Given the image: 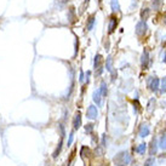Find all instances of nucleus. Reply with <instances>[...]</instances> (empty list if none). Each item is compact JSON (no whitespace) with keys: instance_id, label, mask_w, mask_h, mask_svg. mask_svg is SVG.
Segmentation results:
<instances>
[{"instance_id":"nucleus-1","label":"nucleus","mask_w":166,"mask_h":166,"mask_svg":"<svg viewBox=\"0 0 166 166\" xmlns=\"http://www.w3.org/2000/svg\"><path fill=\"white\" fill-rule=\"evenodd\" d=\"M114 164L116 166H126L130 164V161H131V156L127 152H121V153L116 154V156L113 159Z\"/></svg>"},{"instance_id":"nucleus-2","label":"nucleus","mask_w":166,"mask_h":166,"mask_svg":"<svg viewBox=\"0 0 166 166\" xmlns=\"http://www.w3.org/2000/svg\"><path fill=\"white\" fill-rule=\"evenodd\" d=\"M147 85L152 91H158L160 87V80L156 77H149L147 80Z\"/></svg>"},{"instance_id":"nucleus-3","label":"nucleus","mask_w":166,"mask_h":166,"mask_svg":"<svg viewBox=\"0 0 166 166\" xmlns=\"http://www.w3.org/2000/svg\"><path fill=\"white\" fill-rule=\"evenodd\" d=\"M147 30H148V26L146 21H140L136 24V34L138 37H143L147 33Z\"/></svg>"},{"instance_id":"nucleus-4","label":"nucleus","mask_w":166,"mask_h":166,"mask_svg":"<svg viewBox=\"0 0 166 166\" xmlns=\"http://www.w3.org/2000/svg\"><path fill=\"white\" fill-rule=\"evenodd\" d=\"M95 70H96V74L97 75H101L103 68H102V56L98 53L95 57Z\"/></svg>"},{"instance_id":"nucleus-5","label":"nucleus","mask_w":166,"mask_h":166,"mask_svg":"<svg viewBox=\"0 0 166 166\" xmlns=\"http://www.w3.org/2000/svg\"><path fill=\"white\" fill-rule=\"evenodd\" d=\"M118 23H119L118 17H115V16H110L109 22H108V32H109V33H113L114 30L116 29V27H118Z\"/></svg>"},{"instance_id":"nucleus-6","label":"nucleus","mask_w":166,"mask_h":166,"mask_svg":"<svg viewBox=\"0 0 166 166\" xmlns=\"http://www.w3.org/2000/svg\"><path fill=\"white\" fill-rule=\"evenodd\" d=\"M86 115H87V118H89V119H91V120L96 119L97 116H98V110H97V108H96V107L93 106V104L89 106L87 112H86Z\"/></svg>"},{"instance_id":"nucleus-7","label":"nucleus","mask_w":166,"mask_h":166,"mask_svg":"<svg viewBox=\"0 0 166 166\" xmlns=\"http://www.w3.org/2000/svg\"><path fill=\"white\" fill-rule=\"evenodd\" d=\"M141 64H142V69H147L148 64H149V52L147 50L143 51L142 57H141Z\"/></svg>"},{"instance_id":"nucleus-8","label":"nucleus","mask_w":166,"mask_h":166,"mask_svg":"<svg viewBox=\"0 0 166 166\" xmlns=\"http://www.w3.org/2000/svg\"><path fill=\"white\" fill-rule=\"evenodd\" d=\"M92 100H93V102H95L98 107L102 106V93H101V91H100V89H98V90H95V91H93Z\"/></svg>"},{"instance_id":"nucleus-9","label":"nucleus","mask_w":166,"mask_h":166,"mask_svg":"<svg viewBox=\"0 0 166 166\" xmlns=\"http://www.w3.org/2000/svg\"><path fill=\"white\" fill-rule=\"evenodd\" d=\"M74 130H78L80 126H81V113L80 112H77V114L74 116V123H73Z\"/></svg>"},{"instance_id":"nucleus-10","label":"nucleus","mask_w":166,"mask_h":166,"mask_svg":"<svg viewBox=\"0 0 166 166\" xmlns=\"http://www.w3.org/2000/svg\"><path fill=\"white\" fill-rule=\"evenodd\" d=\"M149 132H150V130H149V127H148V125H142L141 129H140V136L144 138L149 135Z\"/></svg>"},{"instance_id":"nucleus-11","label":"nucleus","mask_w":166,"mask_h":166,"mask_svg":"<svg viewBox=\"0 0 166 166\" xmlns=\"http://www.w3.org/2000/svg\"><path fill=\"white\" fill-rule=\"evenodd\" d=\"M95 22H96V20H95V15H92V16L87 20L86 29H87V30H92V29H93V26H95Z\"/></svg>"},{"instance_id":"nucleus-12","label":"nucleus","mask_w":166,"mask_h":166,"mask_svg":"<svg viewBox=\"0 0 166 166\" xmlns=\"http://www.w3.org/2000/svg\"><path fill=\"white\" fill-rule=\"evenodd\" d=\"M106 68L108 72H113V58H112L110 56L107 57V61H106Z\"/></svg>"},{"instance_id":"nucleus-13","label":"nucleus","mask_w":166,"mask_h":166,"mask_svg":"<svg viewBox=\"0 0 166 166\" xmlns=\"http://www.w3.org/2000/svg\"><path fill=\"white\" fill-rule=\"evenodd\" d=\"M110 6H112V11H113V12H118L120 10L119 0H112V1H110Z\"/></svg>"},{"instance_id":"nucleus-14","label":"nucleus","mask_w":166,"mask_h":166,"mask_svg":"<svg viewBox=\"0 0 166 166\" xmlns=\"http://www.w3.org/2000/svg\"><path fill=\"white\" fill-rule=\"evenodd\" d=\"M163 3L164 0H152V5H153V7L155 9L156 11H159L161 6H163Z\"/></svg>"},{"instance_id":"nucleus-15","label":"nucleus","mask_w":166,"mask_h":166,"mask_svg":"<svg viewBox=\"0 0 166 166\" xmlns=\"http://www.w3.org/2000/svg\"><path fill=\"white\" fill-rule=\"evenodd\" d=\"M149 15H150V10L148 7H144L142 10V12H141V18H142V21H146L148 17H149Z\"/></svg>"},{"instance_id":"nucleus-16","label":"nucleus","mask_w":166,"mask_h":166,"mask_svg":"<svg viewBox=\"0 0 166 166\" xmlns=\"http://www.w3.org/2000/svg\"><path fill=\"white\" fill-rule=\"evenodd\" d=\"M156 150H158V144H156V141H155V140H153V142H152L150 150H149V154H150V155H154V154H156Z\"/></svg>"},{"instance_id":"nucleus-17","label":"nucleus","mask_w":166,"mask_h":166,"mask_svg":"<svg viewBox=\"0 0 166 166\" xmlns=\"http://www.w3.org/2000/svg\"><path fill=\"white\" fill-rule=\"evenodd\" d=\"M159 147L161 148V149H166V132H165L163 136H161V138H160Z\"/></svg>"},{"instance_id":"nucleus-18","label":"nucleus","mask_w":166,"mask_h":166,"mask_svg":"<svg viewBox=\"0 0 166 166\" xmlns=\"http://www.w3.org/2000/svg\"><path fill=\"white\" fill-rule=\"evenodd\" d=\"M146 148H147V144H146V143H142V144H140L136 148V152H137V153H140V154H143L146 152Z\"/></svg>"},{"instance_id":"nucleus-19","label":"nucleus","mask_w":166,"mask_h":166,"mask_svg":"<svg viewBox=\"0 0 166 166\" xmlns=\"http://www.w3.org/2000/svg\"><path fill=\"white\" fill-rule=\"evenodd\" d=\"M100 91H101V93H102V97H106V96H107V84H106V83H102V84H101Z\"/></svg>"},{"instance_id":"nucleus-20","label":"nucleus","mask_w":166,"mask_h":166,"mask_svg":"<svg viewBox=\"0 0 166 166\" xmlns=\"http://www.w3.org/2000/svg\"><path fill=\"white\" fill-rule=\"evenodd\" d=\"M160 90L161 92L165 93L166 92V78H164L163 80H161V86H160Z\"/></svg>"},{"instance_id":"nucleus-21","label":"nucleus","mask_w":166,"mask_h":166,"mask_svg":"<svg viewBox=\"0 0 166 166\" xmlns=\"http://www.w3.org/2000/svg\"><path fill=\"white\" fill-rule=\"evenodd\" d=\"M154 164H155V160L153 158H150V159H148L146 161V165L144 166H154Z\"/></svg>"},{"instance_id":"nucleus-22","label":"nucleus","mask_w":166,"mask_h":166,"mask_svg":"<svg viewBox=\"0 0 166 166\" xmlns=\"http://www.w3.org/2000/svg\"><path fill=\"white\" fill-rule=\"evenodd\" d=\"M85 130H86V132H92V130H93V125L92 124H89L85 126Z\"/></svg>"},{"instance_id":"nucleus-23","label":"nucleus","mask_w":166,"mask_h":166,"mask_svg":"<svg viewBox=\"0 0 166 166\" xmlns=\"http://www.w3.org/2000/svg\"><path fill=\"white\" fill-rule=\"evenodd\" d=\"M73 140H74V133L72 132L70 135H69V141H68V147L72 144V143H73Z\"/></svg>"},{"instance_id":"nucleus-24","label":"nucleus","mask_w":166,"mask_h":166,"mask_svg":"<svg viewBox=\"0 0 166 166\" xmlns=\"http://www.w3.org/2000/svg\"><path fill=\"white\" fill-rule=\"evenodd\" d=\"M79 81H80V83H83V81H84V72H83V70H80V78H79Z\"/></svg>"},{"instance_id":"nucleus-25","label":"nucleus","mask_w":166,"mask_h":166,"mask_svg":"<svg viewBox=\"0 0 166 166\" xmlns=\"http://www.w3.org/2000/svg\"><path fill=\"white\" fill-rule=\"evenodd\" d=\"M164 62L166 63V51H165V55H164Z\"/></svg>"},{"instance_id":"nucleus-26","label":"nucleus","mask_w":166,"mask_h":166,"mask_svg":"<svg viewBox=\"0 0 166 166\" xmlns=\"http://www.w3.org/2000/svg\"><path fill=\"white\" fill-rule=\"evenodd\" d=\"M164 23H165V26H166V15H165V17H164Z\"/></svg>"}]
</instances>
